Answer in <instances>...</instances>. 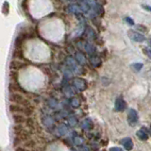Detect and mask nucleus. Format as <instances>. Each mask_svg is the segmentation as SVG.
I'll return each mask as SVG.
<instances>
[{
  "instance_id": "1",
  "label": "nucleus",
  "mask_w": 151,
  "mask_h": 151,
  "mask_svg": "<svg viewBox=\"0 0 151 151\" xmlns=\"http://www.w3.org/2000/svg\"><path fill=\"white\" fill-rule=\"evenodd\" d=\"M9 100L11 101L12 104H16V105H20L24 107L30 106V101L20 93H11Z\"/></svg>"
},
{
  "instance_id": "2",
  "label": "nucleus",
  "mask_w": 151,
  "mask_h": 151,
  "mask_svg": "<svg viewBox=\"0 0 151 151\" xmlns=\"http://www.w3.org/2000/svg\"><path fill=\"white\" fill-rule=\"evenodd\" d=\"M9 90L11 93H27V92L24 90L21 86L20 84L18 82H11L9 84Z\"/></svg>"
},
{
  "instance_id": "3",
  "label": "nucleus",
  "mask_w": 151,
  "mask_h": 151,
  "mask_svg": "<svg viewBox=\"0 0 151 151\" xmlns=\"http://www.w3.org/2000/svg\"><path fill=\"white\" fill-rule=\"evenodd\" d=\"M25 66H26V63H24L21 60H13L11 61V63H9V68H11V71H16V72H17V70H20V69L25 67Z\"/></svg>"
},
{
  "instance_id": "4",
  "label": "nucleus",
  "mask_w": 151,
  "mask_h": 151,
  "mask_svg": "<svg viewBox=\"0 0 151 151\" xmlns=\"http://www.w3.org/2000/svg\"><path fill=\"white\" fill-rule=\"evenodd\" d=\"M12 119L15 125H25L27 117L23 114H20V113H16V114H12Z\"/></svg>"
},
{
  "instance_id": "5",
  "label": "nucleus",
  "mask_w": 151,
  "mask_h": 151,
  "mask_svg": "<svg viewBox=\"0 0 151 151\" xmlns=\"http://www.w3.org/2000/svg\"><path fill=\"white\" fill-rule=\"evenodd\" d=\"M23 109H24V106L16 105V104L11 103V105L9 106V111H11L12 114H16V113H20V114H22Z\"/></svg>"
},
{
  "instance_id": "6",
  "label": "nucleus",
  "mask_w": 151,
  "mask_h": 151,
  "mask_svg": "<svg viewBox=\"0 0 151 151\" xmlns=\"http://www.w3.org/2000/svg\"><path fill=\"white\" fill-rule=\"evenodd\" d=\"M36 145H37V144H36L35 140H33L32 138H30L29 140H27V141L25 142L24 144H22V146H23V147L27 148V150L34 149V148L36 147Z\"/></svg>"
},
{
  "instance_id": "7",
  "label": "nucleus",
  "mask_w": 151,
  "mask_h": 151,
  "mask_svg": "<svg viewBox=\"0 0 151 151\" xmlns=\"http://www.w3.org/2000/svg\"><path fill=\"white\" fill-rule=\"evenodd\" d=\"M12 58L13 59H18V60H23L24 54L22 49H15L12 53Z\"/></svg>"
},
{
  "instance_id": "8",
  "label": "nucleus",
  "mask_w": 151,
  "mask_h": 151,
  "mask_svg": "<svg viewBox=\"0 0 151 151\" xmlns=\"http://www.w3.org/2000/svg\"><path fill=\"white\" fill-rule=\"evenodd\" d=\"M9 79H11V82H17L18 73L16 71H11L9 72Z\"/></svg>"
},
{
  "instance_id": "9",
  "label": "nucleus",
  "mask_w": 151,
  "mask_h": 151,
  "mask_svg": "<svg viewBox=\"0 0 151 151\" xmlns=\"http://www.w3.org/2000/svg\"><path fill=\"white\" fill-rule=\"evenodd\" d=\"M24 129H25L24 125H15V126L13 127V133H14V135L18 134L19 132L22 131Z\"/></svg>"
},
{
  "instance_id": "10",
  "label": "nucleus",
  "mask_w": 151,
  "mask_h": 151,
  "mask_svg": "<svg viewBox=\"0 0 151 151\" xmlns=\"http://www.w3.org/2000/svg\"><path fill=\"white\" fill-rule=\"evenodd\" d=\"M15 151H29V150H27V148L23 147L22 145H19V146H17V147H15Z\"/></svg>"
}]
</instances>
